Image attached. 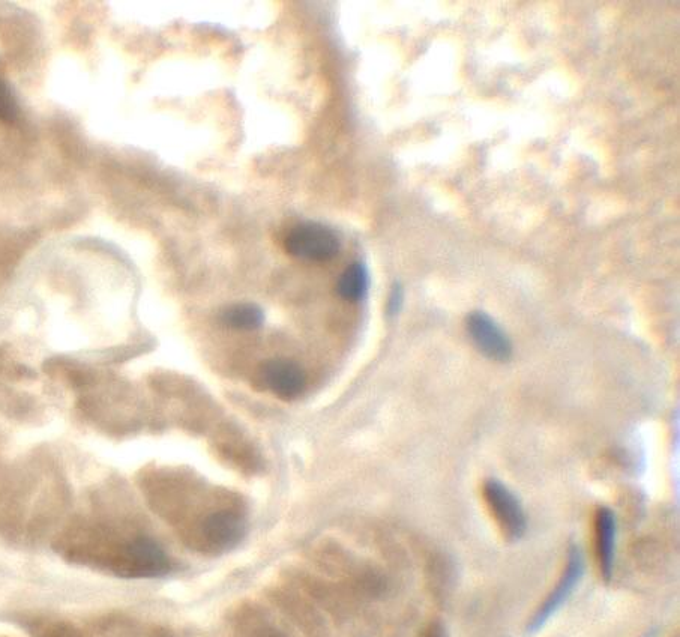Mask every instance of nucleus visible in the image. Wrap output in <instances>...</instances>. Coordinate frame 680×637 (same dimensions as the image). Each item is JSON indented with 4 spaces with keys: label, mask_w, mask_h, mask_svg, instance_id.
Wrapping results in <instances>:
<instances>
[{
    "label": "nucleus",
    "mask_w": 680,
    "mask_h": 637,
    "mask_svg": "<svg viewBox=\"0 0 680 637\" xmlns=\"http://www.w3.org/2000/svg\"><path fill=\"white\" fill-rule=\"evenodd\" d=\"M284 244L287 253L307 262H329L335 259L341 250V241L337 233L325 224L313 221L293 227Z\"/></svg>",
    "instance_id": "f257e3e1"
},
{
    "label": "nucleus",
    "mask_w": 680,
    "mask_h": 637,
    "mask_svg": "<svg viewBox=\"0 0 680 637\" xmlns=\"http://www.w3.org/2000/svg\"><path fill=\"white\" fill-rule=\"evenodd\" d=\"M482 492L503 535L511 541L520 540L526 532L527 522L517 496L499 480L485 481Z\"/></svg>",
    "instance_id": "f03ea898"
},
{
    "label": "nucleus",
    "mask_w": 680,
    "mask_h": 637,
    "mask_svg": "<svg viewBox=\"0 0 680 637\" xmlns=\"http://www.w3.org/2000/svg\"><path fill=\"white\" fill-rule=\"evenodd\" d=\"M116 568L125 577H160L169 573L170 562L155 541L137 538L119 552Z\"/></svg>",
    "instance_id": "7ed1b4c3"
},
{
    "label": "nucleus",
    "mask_w": 680,
    "mask_h": 637,
    "mask_svg": "<svg viewBox=\"0 0 680 637\" xmlns=\"http://www.w3.org/2000/svg\"><path fill=\"white\" fill-rule=\"evenodd\" d=\"M467 331L476 348L497 363H506L512 357V345L502 328L484 311H473L467 317Z\"/></svg>",
    "instance_id": "20e7f679"
},
{
    "label": "nucleus",
    "mask_w": 680,
    "mask_h": 637,
    "mask_svg": "<svg viewBox=\"0 0 680 637\" xmlns=\"http://www.w3.org/2000/svg\"><path fill=\"white\" fill-rule=\"evenodd\" d=\"M583 570V555H581L580 549L577 546H572L571 550H569L568 564H566L562 577H560L559 582L554 586L550 595L545 598L544 603L536 610L533 618L530 619L527 630L532 631V633L539 630L550 619V616L554 615V612L568 600L569 595L574 591L575 585H577L578 580L583 576Z\"/></svg>",
    "instance_id": "39448f33"
},
{
    "label": "nucleus",
    "mask_w": 680,
    "mask_h": 637,
    "mask_svg": "<svg viewBox=\"0 0 680 637\" xmlns=\"http://www.w3.org/2000/svg\"><path fill=\"white\" fill-rule=\"evenodd\" d=\"M266 387L284 400H293L305 390L304 370L289 360H272L263 366Z\"/></svg>",
    "instance_id": "423d86ee"
},
{
    "label": "nucleus",
    "mask_w": 680,
    "mask_h": 637,
    "mask_svg": "<svg viewBox=\"0 0 680 637\" xmlns=\"http://www.w3.org/2000/svg\"><path fill=\"white\" fill-rule=\"evenodd\" d=\"M596 558L599 571L605 582L611 579L614 564V543H616V517L613 511L602 507L595 516Z\"/></svg>",
    "instance_id": "0eeeda50"
},
{
    "label": "nucleus",
    "mask_w": 680,
    "mask_h": 637,
    "mask_svg": "<svg viewBox=\"0 0 680 637\" xmlns=\"http://www.w3.org/2000/svg\"><path fill=\"white\" fill-rule=\"evenodd\" d=\"M245 526L241 517L232 511H218L205 520L203 532L206 540L218 549H232L241 541Z\"/></svg>",
    "instance_id": "6e6552de"
},
{
    "label": "nucleus",
    "mask_w": 680,
    "mask_h": 637,
    "mask_svg": "<svg viewBox=\"0 0 680 637\" xmlns=\"http://www.w3.org/2000/svg\"><path fill=\"white\" fill-rule=\"evenodd\" d=\"M370 286V275L367 266L361 262H353L347 266L337 283L341 298L350 302H358L365 298Z\"/></svg>",
    "instance_id": "1a4fd4ad"
},
{
    "label": "nucleus",
    "mask_w": 680,
    "mask_h": 637,
    "mask_svg": "<svg viewBox=\"0 0 680 637\" xmlns=\"http://www.w3.org/2000/svg\"><path fill=\"white\" fill-rule=\"evenodd\" d=\"M221 321L233 330L253 331L262 327L265 314L256 304H236L223 311Z\"/></svg>",
    "instance_id": "9d476101"
},
{
    "label": "nucleus",
    "mask_w": 680,
    "mask_h": 637,
    "mask_svg": "<svg viewBox=\"0 0 680 637\" xmlns=\"http://www.w3.org/2000/svg\"><path fill=\"white\" fill-rule=\"evenodd\" d=\"M20 106L14 95L10 83L0 79V122L2 124H14L19 119Z\"/></svg>",
    "instance_id": "9b49d317"
},
{
    "label": "nucleus",
    "mask_w": 680,
    "mask_h": 637,
    "mask_svg": "<svg viewBox=\"0 0 680 637\" xmlns=\"http://www.w3.org/2000/svg\"><path fill=\"white\" fill-rule=\"evenodd\" d=\"M403 289L400 286H395L389 296L388 310L389 314H397L400 311L401 304H403Z\"/></svg>",
    "instance_id": "f8f14e48"
},
{
    "label": "nucleus",
    "mask_w": 680,
    "mask_h": 637,
    "mask_svg": "<svg viewBox=\"0 0 680 637\" xmlns=\"http://www.w3.org/2000/svg\"><path fill=\"white\" fill-rule=\"evenodd\" d=\"M421 637H446L445 627H443L442 622L433 621L425 628Z\"/></svg>",
    "instance_id": "ddd939ff"
}]
</instances>
